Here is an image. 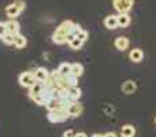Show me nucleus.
Returning a JSON list of instances; mask_svg holds the SVG:
<instances>
[{
	"label": "nucleus",
	"instance_id": "dca6fc26",
	"mask_svg": "<svg viewBox=\"0 0 156 137\" xmlns=\"http://www.w3.org/2000/svg\"><path fill=\"white\" fill-rule=\"evenodd\" d=\"M26 45H27V38L25 37V36H22V34H16L15 41H14V47L18 48V49H22V48H25Z\"/></svg>",
	"mask_w": 156,
	"mask_h": 137
},
{
	"label": "nucleus",
	"instance_id": "393cba45",
	"mask_svg": "<svg viewBox=\"0 0 156 137\" xmlns=\"http://www.w3.org/2000/svg\"><path fill=\"white\" fill-rule=\"evenodd\" d=\"M7 33V29H5V23L4 22H0V38Z\"/></svg>",
	"mask_w": 156,
	"mask_h": 137
},
{
	"label": "nucleus",
	"instance_id": "4be33fe9",
	"mask_svg": "<svg viewBox=\"0 0 156 137\" xmlns=\"http://www.w3.org/2000/svg\"><path fill=\"white\" fill-rule=\"evenodd\" d=\"M82 44H83V43L80 40V38H78V37H74L73 40L69 43V47H70L71 49H76V51H77V49H80L81 47H82Z\"/></svg>",
	"mask_w": 156,
	"mask_h": 137
},
{
	"label": "nucleus",
	"instance_id": "aec40b11",
	"mask_svg": "<svg viewBox=\"0 0 156 137\" xmlns=\"http://www.w3.org/2000/svg\"><path fill=\"white\" fill-rule=\"evenodd\" d=\"M45 107H47V110H48V113H49V111H55V110H59V108H62V104H60L59 99H52L51 102L47 103Z\"/></svg>",
	"mask_w": 156,
	"mask_h": 137
},
{
	"label": "nucleus",
	"instance_id": "6e6552de",
	"mask_svg": "<svg viewBox=\"0 0 156 137\" xmlns=\"http://www.w3.org/2000/svg\"><path fill=\"white\" fill-rule=\"evenodd\" d=\"M121 89H122V92H123L125 95H133L136 91H137V84H136L134 81H132V80H127V81H125V82L122 84Z\"/></svg>",
	"mask_w": 156,
	"mask_h": 137
},
{
	"label": "nucleus",
	"instance_id": "a211bd4d",
	"mask_svg": "<svg viewBox=\"0 0 156 137\" xmlns=\"http://www.w3.org/2000/svg\"><path fill=\"white\" fill-rule=\"evenodd\" d=\"M70 74L76 75V77L80 78L81 75L83 74V66L81 63H71V71Z\"/></svg>",
	"mask_w": 156,
	"mask_h": 137
},
{
	"label": "nucleus",
	"instance_id": "f3484780",
	"mask_svg": "<svg viewBox=\"0 0 156 137\" xmlns=\"http://www.w3.org/2000/svg\"><path fill=\"white\" fill-rule=\"evenodd\" d=\"M70 71H71V63H67V62L60 63L59 67H58V73L60 75H65V77H67L70 74Z\"/></svg>",
	"mask_w": 156,
	"mask_h": 137
},
{
	"label": "nucleus",
	"instance_id": "6ab92c4d",
	"mask_svg": "<svg viewBox=\"0 0 156 137\" xmlns=\"http://www.w3.org/2000/svg\"><path fill=\"white\" fill-rule=\"evenodd\" d=\"M69 95H70V97L74 102H78L81 99V96H82V92H81V89L78 86H73V88H69Z\"/></svg>",
	"mask_w": 156,
	"mask_h": 137
},
{
	"label": "nucleus",
	"instance_id": "a878e982",
	"mask_svg": "<svg viewBox=\"0 0 156 137\" xmlns=\"http://www.w3.org/2000/svg\"><path fill=\"white\" fill-rule=\"evenodd\" d=\"M63 137H76V132L71 130V129H69V130H66V132L63 133Z\"/></svg>",
	"mask_w": 156,
	"mask_h": 137
},
{
	"label": "nucleus",
	"instance_id": "0eeeda50",
	"mask_svg": "<svg viewBox=\"0 0 156 137\" xmlns=\"http://www.w3.org/2000/svg\"><path fill=\"white\" fill-rule=\"evenodd\" d=\"M115 48L118 49V51H126L127 48H129V45H130V41H129V38L127 37H125V36H119V37H116L115 38Z\"/></svg>",
	"mask_w": 156,
	"mask_h": 137
},
{
	"label": "nucleus",
	"instance_id": "cd10ccee",
	"mask_svg": "<svg viewBox=\"0 0 156 137\" xmlns=\"http://www.w3.org/2000/svg\"><path fill=\"white\" fill-rule=\"evenodd\" d=\"M76 137H88L85 132H80V133H76Z\"/></svg>",
	"mask_w": 156,
	"mask_h": 137
},
{
	"label": "nucleus",
	"instance_id": "20e7f679",
	"mask_svg": "<svg viewBox=\"0 0 156 137\" xmlns=\"http://www.w3.org/2000/svg\"><path fill=\"white\" fill-rule=\"evenodd\" d=\"M112 5L119 14H129L134 5V0H112Z\"/></svg>",
	"mask_w": 156,
	"mask_h": 137
},
{
	"label": "nucleus",
	"instance_id": "9d476101",
	"mask_svg": "<svg viewBox=\"0 0 156 137\" xmlns=\"http://www.w3.org/2000/svg\"><path fill=\"white\" fill-rule=\"evenodd\" d=\"M129 58H130V60H132L133 63H140L141 60L144 59V52H143V49H140V48H133V49H130Z\"/></svg>",
	"mask_w": 156,
	"mask_h": 137
},
{
	"label": "nucleus",
	"instance_id": "4468645a",
	"mask_svg": "<svg viewBox=\"0 0 156 137\" xmlns=\"http://www.w3.org/2000/svg\"><path fill=\"white\" fill-rule=\"evenodd\" d=\"M44 89V84L43 82H37L36 81L34 85H32L29 88V97H33V96H37V95H41Z\"/></svg>",
	"mask_w": 156,
	"mask_h": 137
},
{
	"label": "nucleus",
	"instance_id": "412c9836",
	"mask_svg": "<svg viewBox=\"0 0 156 137\" xmlns=\"http://www.w3.org/2000/svg\"><path fill=\"white\" fill-rule=\"evenodd\" d=\"M15 34H11V33H5L4 36L2 37L3 43L7 44V45H14V41H15Z\"/></svg>",
	"mask_w": 156,
	"mask_h": 137
},
{
	"label": "nucleus",
	"instance_id": "bb28decb",
	"mask_svg": "<svg viewBox=\"0 0 156 137\" xmlns=\"http://www.w3.org/2000/svg\"><path fill=\"white\" fill-rule=\"evenodd\" d=\"M104 137H118V136H116L114 132H107V133L104 135Z\"/></svg>",
	"mask_w": 156,
	"mask_h": 137
},
{
	"label": "nucleus",
	"instance_id": "f03ea898",
	"mask_svg": "<svg viewBox=\"0 0 156 137\" xmlns=\"http://www.w3.org/2000/svg\"><path fill=\"white\" fill-rule=\"evenodd\" d=\"M47 118H48V121L52 122V124H60V122L67 121L70 117H69L66 108H59V110H55V111H49Z\"/></svg>",
	"mask_w": 156,
	"mask_h": 137
},
{
	"label": "nucleus",
	"instance_id": "39448f33",
	"mask_svg": "<svg viewBox=\"0 0 156 137\" xmlns=\"http://www.w3.org/2000/svg\"><path fill=\"white\" fill-rule=\"evenodd\" d=\"M18 82L21 86H23V88H30L32 85H34L36 82V78H34V74H33V71H23L19 74L18 77Z\"/></svg>",
	"mask_w": 156,
	"mask_h": 137
},
{
	"label": "nucleus",
	"instance_id": "ddd939ff",
	"mask_svg": "<svg viewBox=\"0 0 156 137\" xmlns=\"http://www.w3.org/2000/svg\"><path fill=\"white\" fill-rule=\"evenodd\" d=\"M136 136V128L133 125H123L121 129V137H134Z\"/></svg>",
	"mask_w": 156,
	"mask_h": 137
},
{
	"label": "nucleus",
	"instance_id": "b1692460",
	"mask_svg": "<svg viewBox=\"0 0 156 137\" xmlns=\"http://www.w3.org/2000/svg\"><path fill=\"white\" fill-rule=\"evenodd\" d=\"M77 37H78V38H80V40H81V41H82V43H85V41H86V40H88L89 34H88V32H86V30H83V29H82V30H81V33H80V34H78V36H77Z\"/></svg>",
	"mask_w": 156,
	"mask_h": 137
},
{
	"label": "nucleus",
	"instance_id": "423d86ee",
	"mask_svg": "<svg viewBox=\"0 0 156 137\" xmlns=\"http://www.w3.org/2000/svg\"><path fill=\"white\" fill-rule=\"evenodd\" d=\"M82 111H83L82 104L78 103V102H74L73 104H70L67 107V114H69L70 118H78V117L82 114Z\"/></svg>",
	"mask_w": 156,
	"mask_h": 137
},
{
	"label": "nucleus",
	"instance_id": "1a4fd4ad",
	"mask_svg": "<svg viewBox=\"0 0 156 137\" xmlns=\"http://www.w3.org/2000/svg\"><path fill=\"white\" fill-rule=\"evenodd\" d=\"M33 74H34V78L37 82H44L49 77V71L45 67H37L33 71Z\"/></svg>",
	"mask_w": 156,
	"mask_h": 137
},
{
	"label": "nucleus",
	"instance_id": "9b49d317",
	"mask_svg": "<svg viewBox=\"0 0 156 137\" xmlns=\"http://www.w3.org/2000/svg\"><path fill=\"white\" fill-rule=\"evenodd\" d=\"M5 23V29H7V33H11V34H19V23L15 21V19H8Z\"/></svg>",
	"mask_w": 156,
	"mask_h": 137
},
{
	"label": "nucleus",
	"instance_id": "2eb2a0df",
	"mask_svg": "<svg viewBox=\"0 0 156 137\" xmlns=\"http://www.w3.org/2000/svg\"><path fill=\"white\" fill-rule=\"evenodd\" d=\"M118 16V27H127L132 22V18H130L129 14H119Z\"/></svg>",
	"mask_w": 156,
	"mask_h": 137
},
{
	"label": "nucleus",
	"instance_id": "5701e85b",
	"mask_svg": "<svg viewBox=\"0 0 156 137\" xmlns=\"http://www.w3.org/2000/svg\"><path fill=\"white\" fill-rule=\"evenodd\" d=\"M67 82H69V86L73 88V86H78V77L73 74H69L67 75Z\"/></svg>",
	"mask_w": 156,
	"mask_h": 137
},
{
	"label": "nucleus",
	"instance_id": "c756f323",
	"mask_svg": "<svg viewBox=\"0 0 156 137\" xmlns=\"http://www.w3.org/2000/svg\"><path fill=\"white\" fill-rule=\"evenodd\" d=\"M155 124H156V117H155Z\"/></svg>",
	"mask_w": 156,
	"mask_h": 137
},
{
	"label": "nucleus",
	"instance_id": "c85d7f7f",
	"mask_svg": "<svg viewBox=\"0 0 156 137\" xmlns=\"http://www.w3.org/2000/svg\"><path fill=\"white\" fill-rule=\"evenodd\" d=\"M92 137H104V135H100V133H94Z\"/></svg>",
	"mask_w": 156,
	"mask_h": 137
},
{
	"label": "nucleus",
	"instance_id": "7ed1b4c3",
	"mask_svg": "<svg viewBox=\"0 0 156 137\" xmlns=\"http://www.w3.org/2000/svg\"><path fill=\"white\" fill-rule=\"evenodd\" d=\"M23 10H25V3L22 0H15L14 3H11V4H8L5 7V14H7V16H10V19H14Z\"/></svg>",
	"mask_w": 156,
	"mask_h": 137
},
{
	"label": "nucleus",
	"instance_id": "f8f14e48",
	"mask_svg": "<svg viewBox=\"0 0 156 137\" xmlns=\"http://www.w3.org/2000/svg\"><path fill=\"white\" fill-rule=\"evenodd\" d=\"M104 26L110 30L118 29V16L116 15H108L104 19Z\"/></svg>",
	"mask_w": 156,
	"mask_h": 137
},
{
	"label": "nucleus",
	"instance_id": "f257e3e1",
	"mask_svg": "<svg viewBox=\"0 0 156 137\" xmlns=\"http://www.w3.org/2000/svg\"><path fill=\"white\" fill-rule=\"evenodd\" d=\"M74 22L73 21H65L56 27L54 33H52V41L58 45H62V44L67 43V37L73 33L74 29Z\"/></svg>",
	"mask_w": 156,
	"mask_h": 137
}]
</instances>
